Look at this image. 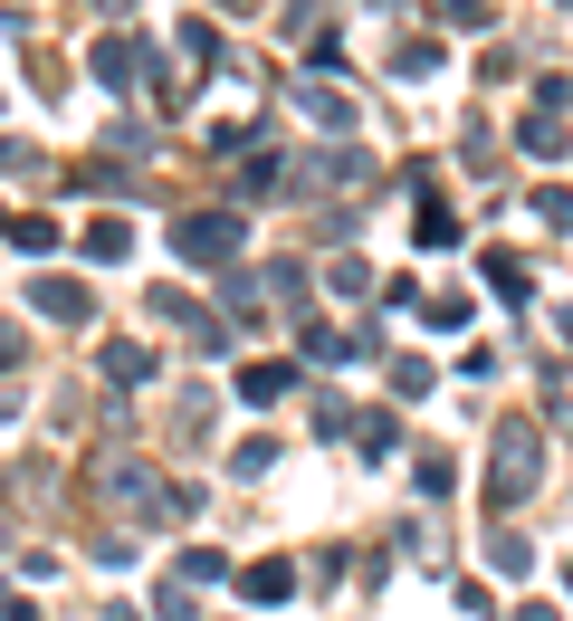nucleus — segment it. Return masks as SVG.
Listing matches in <instances>:
<instances>
[{"mask_svg":"<svg viewBox=\"0 0 573 621\" xmlns=\"http://www.w3.org/2000/svg\"><path fill=\"white\" fill-rule=\"evenodd\" d=\"M230 249H239V220H220V211L182 220V259H191V268H220Z\"/></svg>","mask_w":573,"mask_h":621,"instance_id":"f257e3e1","label":"nucleus"},{"mask_svg":"<svg viewBox=\"0 0 573 621\" xmlns=\"http://www.w3.org/2000/svg\"><path fill=\"white\" fill-rule=\"evenodd\" d=\"M124 249H134L124 220H87V259H124Z\"/></svg>","mask_w":573,"mask_h":621,"instance_id":"f03ea898","label":"nucleus"},{"mask_svg":"<svg viewBox=\"0 0 573 621\" xmlns=\"http://www.w3.org/2000/svg\"><path fill=\"white\" fill-rule=\"evenodd\" d=\"M239 392H249V402H278V392H286V363H249V373H239Z\"/></svg>","mask_w":573,"mask_h":621,"instance_id":"7ed1b4c3","label":"nucleus"},{"mask_svg":"<svg viewBox=\"0 0 573 621\" xmlns=\"http://www.w3.org/2000/svg\"><path fill=\"white\" fill-rule=\"evenodd\" d=\"M39 307H48V315H87V287H68V278H39Z\"/></svg>","mask_w":573,"mask_h":621,"instance_id":"20e7f679","label":"nucleus"},{"mask_svg":"<svg viewBox=\"0 0 573 621\" xmlns=\"http://www.w3.org/2000/svg\"><path fill=\"white\" fill-rule=\"evenodd\" d=\"M105 373H115V382H143V373H153V354H143V344H115V354H105Z\"/></svg>","mask_w":573,"mask_h":621,"instance_id":"39448f33","label":"nucleus"},{"mask_svg":"<svg viewBox=\"0 0 573 621\" xmlns=\"http://www.w3.org/2000/svg\"><path fill=\"white\" fill-rule=\"evenodd\" d=\"M286 583H296V573H286V564H259V573H249V602H278Z\"/></svg>","mask_w":573,"mask_h":621,"instance_id":"423d86ee","label":"nucleus"},{"mask_svg":"<svg viewBox=\"0 0 573 621\" xmlns=\"http://www.w3.org/2000/svg\"><path fill=\"white\" fill-rule=\"evenodd\" d=\"M516 621H554V602H525V612H516Z\"/></svg>","mask_w":573,"mask_h":621,"instance_id":"0eeeda50","label":"nucleus"}]
</instances>
